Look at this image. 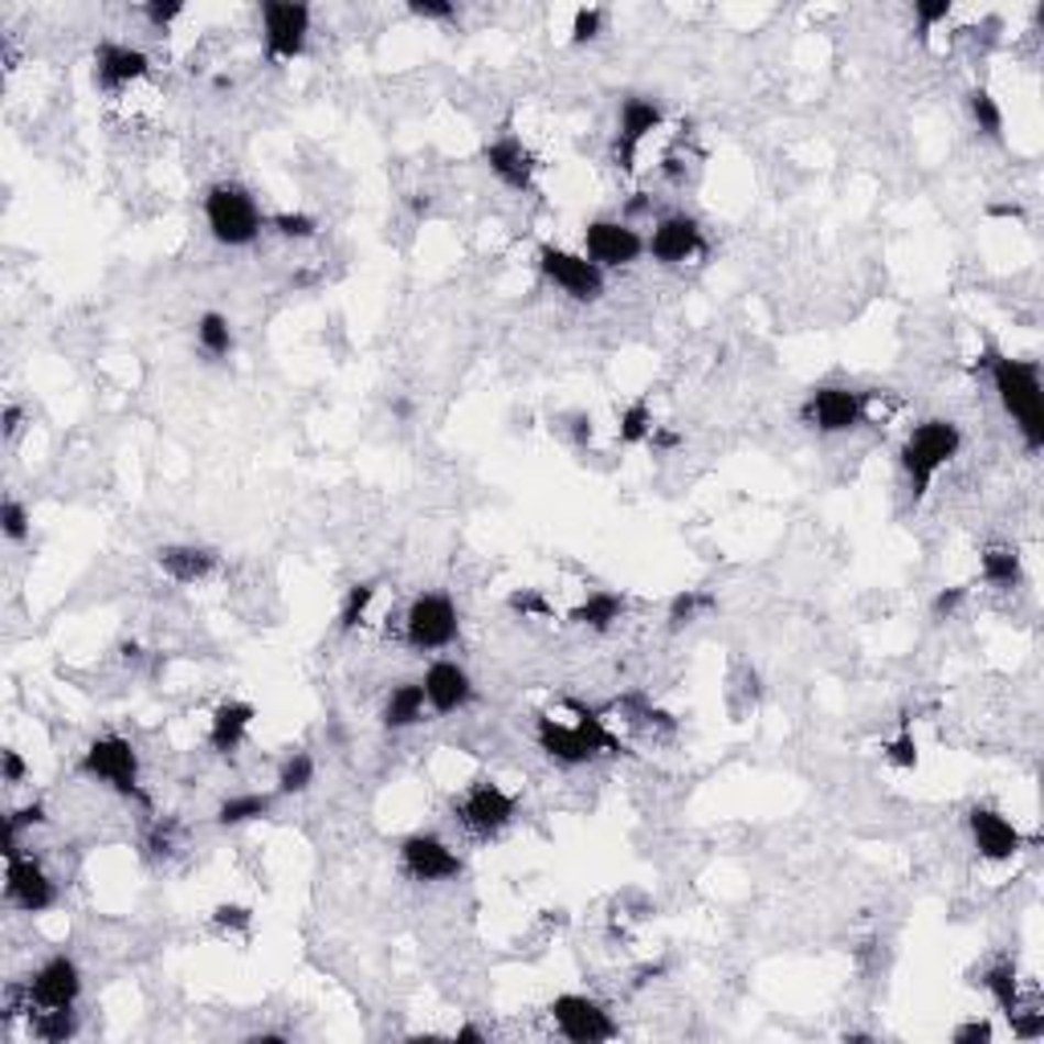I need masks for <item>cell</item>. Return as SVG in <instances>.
<instances>
[{"label": "cell", "instance_id": "1", "mask_svg": "<svg viewBox=\"0 0 1044 1044\" xmlns=\"http://www.w3.org/2000/svg\"><path fill=\"white\" fill-rule=\"evenodd\" d=\"M988 372H991V388L1000 396L1003 413L1016 420L1020 437L1029 453L1044 446V404H1041V367L1032 360H1012V355H1000V351H988Z\"/></svg>", "mask_w": 1044, "mask_h": 1044}, {"label": "cell", "instance_id": "2", "mask_svg": "<svg viewBox=\"0 0 1044 1044\" xmlns=\"http://www.w3.org/2000/svg\"><path fill=\"white\" fill-rule=\"evenodd\" d=\"M959 449H963V432L955 420L931 417V420H922V425H914V432L905 437L902 453H898L905 477H910V498H914V506L926 498V490H931V482L938 477V470L959 458Z\"/></svg>", "mask_w": 1044, "mask_h": 1044}, {"label": "cell", "instance_id": "3", "mask_svg": "<svg viewBox=\"0 0 1044 1044\" xmlns=\"http://www.w3.org/2000/svg\"><path fill=\"white\" fill-rule=\"evenodd\" d=\"M205 224H209L212 241H221L229 250H241V245H253L257 233H262V209L250 196V188L241 184H212L209 196H205Z\"/></svg>", "mask_w": 1044, "mask_h": 1044}, {"label": "cell", "instance_id": "4", "mask_svg": "<svg viewBox=\"0 0 1044 1044\" xmlns=\"http://www.w3.org/2000/svg\"><path fill=\"white\" fill-rule=\"evenodd\" d=\"M83 771L90 780L107 783L111 792H119L123 800H135V804L152 807L147 792L140 788V755L131 747V738L123 735H102L95 738L83 755Z\"/></svg>", "mask_w": 1044, "mask_h": 1044}, {"label": "cell", "instance_id": "5", "mask_svg": "<svg viewBox=\"0 0 1044 1044\" xmlns=\"http://www.w3.org/2000/svg\"><path fill=\"white\" fill-rule=\"evenodd\" d=\"M404 641L417 653H432V649H449L458 641V608L453 600L441 592H425L408 604L404 613Z\"/></svg>", "mask_w": 1044, "mask_h": 1044}, {"label": "cell", "instance_id": "6", "mask_svg": "<svg viewBox=\"0 0 1044 1044\" xmlns=\"http://www.w3.org/2000/svg\"><path fill=\"white\" fill-rule=\"evenodd\" d=\"M515 807L518 804L510 792H502L498 783L490 780H477L461 800H453V816L470 836L486 840V836H498L506 824L515 821Z\"/></svg>", "mask_w": 1044, "mask_h": 1044}, {"label": "cell", "instance_id": "7", "mask_svg": "<svg viewBox=\"0 0 1044 1044\" xmlns=\"http://www.w3.org/2000/svg\"><path fill=\"white\" fill-rule=\"evenodd\" d=\"M262 29H265V57H270V62H294V57L307 50L310 9L298 4V0H265Z\"/></svg>", "mask_w": 1044, "mask_h": 1044}, {"label": "cell", "instance_id": "8", "mask_svg": "<svg viewBox=\"0 0 1044 1044\" xmlns=\"http://www.w3.org/2000/svg\"><path fill=\"white\" fill-rule=\"evenodd\" d=\"M78 996H83V971H78V963H74L70 955L45 959L25 983L29 1016H33V1012H45V1008H74Z\"/></svg>", "mask_w": 1044, "mask_h": 1044}, {"label": "cell", "instance_id": "9", "mask_svg": "<svg viewBox=\"0 0 1044 1044\" xmlns=\"http://www.w3.org/2000/svg\"><path fill=\"white\" fill-rule=\"evenodd\" d=\"M865 408H869V392H853V388H816L804 400L800 417H804L807 429L816 432H849L865 420Z\"/></svg>", "mask_w": 1044, "mask_h": 1044}, {"label": "cell", "instance_id": "10", "mask_svg": "<svg viewBox=\"0 0 1044 1044\" xmlns=\"http://www.w3.org/2000/svg\"><path fill=\"white\" fill-rule=\"evenodd\" d=\"M539 270H543V278L551 282V286H559V290L568 294V298H575V303H596L600 294H604V270L592 265L587 257H580V253L543 245V250H539Z\"/></svg>", "mask_w": 1044, "mask_h": 1044}, {"label": "cell", "instance_id": "11", "mask_svg": "<svg viewBox=\"0 0 1044 1044\" xmlns=\"http://www.w3.org/2000/svg\"><path fill=\"white\" fill-rule=\"evenodd\" d=\"M661 119H666V111H661V102H653V98L645 95H633L620 102V119H616V143H613V160L620 172H633L637 167V152H641V143L653 135L657 127H661Z\"/></svg>", "mask_w": 1044, "mask_h": 1044}, {"label": "cell", "instance_id": "12", "mask_svg": "<svg viewBox=\"0 0 1044 1044\" xmlns=\"http://www.w3.org/2000/svg\"><path fill=\"white\" fill-rule=\"evenodd\" d=\"M400 869L413 881H429V886H432V881L461 878L465 861H461L458 853L449 849L441 836L413 833V836H404V845H400Z\"/></svg>", "mask_w": 1044, "mask_h": 1044}, {"label": "cell", "instance_id": "13", "mask_svg": "<svg viewBox=\"0 0 1044 1044\" xmlns=\"http://www.w3.org/2000/svg\"><path fill=\"white\" fill-rule=\"evenodd\" d=\"M584 257L600 270H625L645 253V238L625 221H592L584 229Z\"/></svg>", "mask_w": 1044, "mask_h": 1044}, {"label": "cell", "instance_id": "14", "mask_svg": "<svg viewBox=\"0 0 1044 1044\" xmlns=\"http://www.w3.org/2000/svg\"><path fill=\"white\" fill-rule=\"evenodd\" d=\"M551 1020L559 1036H568L571 1044H600L616 1036V1020L587 996H559L551 1003Z\"/></svg>", "mask_w": 1044, "mask_h": 1044}, {"label": "cell", "instance_id": "15", "mask_svg": "<svg viewBox=\"0 0 1044 1044\" xmlns=\"http://www.w3.org/2000/svg\"><path fill=\"white\" fill-rule=\"evenodd\" d=\"M4 898H9L17 910H25V914H45V910L57 905V886L50 881L42 861L13 853V857H9V869H4Z\"/></svg>", "mask_w": 1044, "mask_h": 1044}, {"label": "cell", "instance_id": "16", "mask_svg": "<svg viewBox=\"0 0 1044 1044\" xmlns=\"http://www.w3.org/2000/svg\"><path fill=\"white\" fill-rule=\"evenodd\" d=\"M645 250L653 253V262H661V265L690 262V257H697V253L706 250V241H702V224H697L694 217H685V212L661 217V221L653 224V238L645 241Z\"/></svg>", "mask_w": 1044, "mask_h": 1044}, {"label": "cell", "instance_id": "17", "mask_svg": "<svg viewBox=\"0 0 1044 1044\" xmlns=\"http://www.w3.org/2000/svg\"><path fill=\"white\" fill-rule=\"evenodd\" d=\"M967 828H971V840L983 861H1012V857L1024 849L1020 828L1008 821V816H1000L996 807H971Z\"/></svg>", "mask_w": 1044, "mask_h": 1044}, {"label": "cell", "instance_id": "18", "mask_svg": "<svg viewBox=\"0 0 1044 1044\" xmlns=\"http://www.w3.org/2000/svg\"><path fill=\"white\" fill-rule=\"evenodd\" d=\"M147 70H152V62H147L143 50H131V45L123 42L95 45V83L102 86V90H111V95L127 90V86L140 83V78H147Z\"/></svg>", "mask_w": 1044, "mask_h": 1044}, {"label": "cell", "instance_id": "19", "mask_svg": "<svg viewBox=\"0 0 1044 1044\" xmlns=\"http://www.w3.org/2000/svg\"><path fill=\"white\" fill-rule=\"evenodd\" d=\"M482 160H486V167L498 176L502 184H506V188H515V193H530V188H535L539 160L530 155V147L518 140V135H502V140L486 143Z\"/></svg>", "mask_w": 1044, "mask_h": 1044}, {"label": "cell", "instance_id": "20", "mask_svg": "<svg viewBox=\"0 0 1044 1044\" xmlns=\"http://www.w3.org/2000/svg\"><path fill=\"white\" fill-rule=\"evenodd\" d=\"M535 738H539V747H543L556 763H592L600 755L596 738L587 735L584 726H563L556 723V718H539V726H535Z\"/></svg>", "mask_w": 1044, "mask_h": 1044}, {"label": "cell", "instance_id": "21", "mask_svg": "<svg viewBox=\"0 0 1044 1044\" xmlns=\"http://www.w3.org/2000/svg\"><path fill=\"white\" fill-rule=\"evenodd\" d=\"M420 685H425V697H429V706L437 714L461 711V706H470V697H474V682H470V673H465L458 661H432Z\"/></svg>", "mask_w": 1044, "mask_h": 1044}, {"label": "cell", "instance_id": "22", "mask_svg": "<svg viewBox=\"0 0 1044 1044\" xmlns=\"http://www.w3.org/2000/svg\"><path fill=\"white\" fill-rule=\"evenodd\" d=\"M155 563H160V571H164L167 580H176V584H200V580H209L212 571H217V551L193 547V543H172L155 551Z\"/></svg>", "mask_w": 1044, "mask_h": 1044}, {"label": "cell", "instance_id": "23", "mask_svg": "<svg viewBox=\"0 0 1044 1044\" xmlns=\"http://www.w3.org/2000/svg\"><path fill=\"white\" fill-rule=\"evenodd\" d=\"M250 726H253L250 702H221V706L212 711V723H209V747L217 755H233L241 743H245Z\"/></svg>", "mask_w": 1044, "mask_h": 1044}, {"label": "cell", "instance_id": "24", "mask_svg": "<svg viewBox=\"0 0 1044 1044\" xmlns=\"http://www.w3.org/2000/svg\"><path fill=\"white\" fill-rule=\"evenodd\" d=\"M425 706H429V697H425V685H420V682L392 685L388 702H384V726H388V730L417 726L420 718H425Z\"/></svg>", "mask_w": 1044, "mask_h": 1044}, {"label": "cell", "instance_id": "25", "mask_svg": "<svg viewBox=\"0 0 1044 1044\" xmlns=\"http://www.w3.org/2000/svg\"><path fill=\"white\" fill-rule=\"evenodd\" d=\"M620 616H625V600L616 596V592H592L584 604L571 608V625L592 628V633H608Z\"/></svg>", "mask_w": 1044, "mask_h": 1044}, {"label": "cell", "instance_id": "26", "mask_svg": "<svg viewBox=\"0 0 1044 1044\" xmlns=\"http://www.w3.org/2000/svg\"><path fill=\"white\" fill-rule=\"evenodd\" d=\"M983 988H988V996L996 1003H1000V1012L1003 1016H1012L1020 1008V975H1016V963L1012 959H1000V963H991L988 971H983V979H979Z\"/></svg>", "mask_w": 1044, "mask_h": 1044}, {"label": "cell", "instance_id": "27", "mask_svg": "<svg viewBox=\"0 0 1044 1044\" xmlns=\"http://www.w3.org/2000/svg\"><path fill=\"white\" fill-rule=\"evenodd\" d=\"M270 807H274V795H265V792L229 795V800H221V807H217V824H221V828H238V824L270 816Z\"/></svg>", "mask_w": 1044, "mask_h": 1044}, {"label": "cell", "instance_id": "28", "mask_svg": "<svg viewBox=\"0 0 1044 1044\" xmlns=\"http://www.w3.org/2000/svg\"><path fill=\"white\" fill-rule=\"evenodd\" d=\"M983 580H988L991 587H1016L1020 584V556L1016 547L1008 543H991L988 551H983Z\"/></svg>", "mask_w": 1044, "mask_h": 1044}, {"label": "cell", "instance_id": "29", "mask_svg": "<svg viewBox=\"0 0 1044 1044\" xmlns=\"http://www.w3.org/2000/svg\"><path fill=\"white\" fill-rule=\"evenodd\" d=\"M29 1029L45 1044H66L78 1032V1020H74V1008H45L29 1016Z\"/></svg>", "mask_w": 1044, "mask_h": 1044}, {"label": "cell", "instance_id": "30", "mask_svg": "<svg viewBox=\"0 0 1044 1044\" xmlns=\"http://www.w3.org/2000/svg\"><path fill=\"white\" fill-rule=\"evenodd\" d=\"M196 343H200V351H205L209 360H224V355L233 351V327H229V319L217 315V310L200 315V322H196Z\"/></svg>", "mask_w": 1044, "mask_h": 1044}, {"label": "cell", "instance_id": "31", "mask_svg": "<svg viewBox=\"0 0 1044 1044\" xmlns=\"http://www.w3.org/2000/svg\"><path fill=\"white\" fill-rule=\"evenodd\" d=\"M967 107H971V119H975V127H979V135L1000 140V135H1003V111H1000V102L991 98V90L975 86L971 95H967Z\"/></svg>", "mask_w": 1044, "mask_h": 1044}, {"label": "cell", "instance_id": "32", "mask_svg": "<svg viewBox=\"0 0 1044 1044\" xmlns=\"http://www.w3.org/2000/svg\"><path fill=\"white\" fill-rule=\"evenodd\" d=\"M376 600V584L372 580H363V584H351L348 596H343V604H339V633H351V628L363 625V616H367V604Z\"/></svg>", "mask_w": 1044, "mask_h": 1044}, {"label": "cell", "instance_id": "33", "mask_svg": "<svg viewBox=\"0 0 1044 1044\" xmlns=\"http://www.w3.org/2000/svg\"><path fill=\"white\" fill-rule=\"evenodd\" d=\"M310 783H315V759H310L307 751H294L278 771V792L298 795V792H307Z\"/></svg>", "mask_w": 1044, "mask_h": 1044}, {"label": "cell", "instance_id": "34", "mask_svg": "<svg viewBox=\"0 0 1044 1044\" xmlns=\"http://www.w3.org/2000/svg\"><path fill=\"white\" fill-rule=\"evenodd\" d=\"M653 429H657L653 413H649V404L645 400H633L625 413H620V441H625V446H641V441H649Z\"/></svg>", "mask_w": 1044, "mask_h": 1044}, {"label": "cell", "instance_id": "35", "mask_svg": "<svg viewBox=\"0 0 1044 1044\" xmlns=\"http://www.w3.org/2000/svg\"><path fill=\"white\" fill-rule=\"evenodd\" d=\"M270 229L286 241H310L319 233V221H315L310 212H274V217H270Z\"/></svg>", "mask_w": 1044, "mask_h": 1044}, {"label": "cell", "instance_id": "36", "mask_svg": "<svg viewBox=\"0 0 1044 1044\" xmlns=\"http://www.w3.org/2000/svg\"><path fill=\"white\" fill-rule=\"evenodd\" d=\"M702 608H714L711 592H682V596H673V604H669V628H673V633L685 628Z\"/></svg>", "mask_w": 1044, "mask_h": 1044}, {"label": "cell", "instance_id": "37", "mask_svg": "<svg viewBox=\"0 0 1044 1044\" xmlns=\"http://www.w3.org/2000/svg\"><path fill=\"white\" fill-rule=\"evenodd\" d=\"M886 759H890L893 767H902V771L919 767V743L910 735V714H902V730H898V738L886 747Z\"/></svg>", "mask_w": 1044, "mask_h": 1044}, {"label": "cell", "instance_id": "38", "mask_svg": "<svg viewBox=\"0 0 1044 1044\" xmlns=\"http://www.w3.org/2000/svg\"><path fill=\"white\" fill-rule=\"evenodd\" d=\"M0 527H4V539H9V543H25L29 510L17 498H4V506H0Z\"/></svg>", "mask_w": 1044, "mask_h": 1044}, {"label": "cell", "instance_id": "39", "mask_svg": "<svg viewBox=\"0 0 1044 1044\" xmlns=\"http://www.w3.org/2000/svg\"><path fill=\"white\" fill-rule=\"evenodd\" d=\"M212 926L224 934H245L253 926V914L245 910V905H233V902H221L217 910H212Z\"/></svg>", "mask_w": 1044, "mask_h": 1044}, {"label": "cell", "instance_id": "40", "mask_svg": "<svg viewBox=\"0 0 1044 1044\" xmlns=\"http://www.w3.org/2000/svg\"><path fill=\"white\" fill-rule=\"evenodd\" d=\"M600 29H604V13L600 9H575V17H571V42H596Z\"/></svg>", "mask_w": 1044, "mask_h": 1044}, {"label": "cell", "instance_id": "41", "mask_svg": "<svg viewBox=\"0 0 1044 1044\" xmlns=\"http://www.w3.org/2000/svg\"><path fill=\"white\" fill-rule=\"evenodd\" d=\"M408 13L420 17V21H453L458 4H449V0H408Z\"/></svg>", "mask_w": 1044, "mask_h": 1044}, {"label": "cell", "instance_id": "42", "mask_svg": "<svg viewBox=\"0 0 1044 1044\" xmlns=\"http://www.w3.org/2000/svg\"><path fill=\"white\" fill-rule=\"evenodd\" d=\"M914 17H919V33L926 37L938 21L950 17V0H922V4H914Z\"/></svg>", "mask_w": 1044, "mask_h": 1044}, {"label": "cell", "instance_id": "43", "mask_svg": "<svg viewBox=\"0 0 1044 1044\" xmlns=\"http://www.w3.org/2000/svg\"><path fill=\"white\" fill-rule=\"evenodd\" d=\"M180 13H184V0H152V4H143V17H147L155 29H167Z\"/></svg>", "mask_w": 1044, "mask_h": 1044}, {"label": "cell", "instance_id": "44", "mask_svg": "<svg viewBox=\"0 0 1044 1044\" xmlns=\"http://www.w3.org/2000/svg\"><path fill=\"white\" fill-rule=\"evenodd\" d=\"M510 608L523 616H551V604L543 600V592H515V596H510Z\"/></svg>", "mask_w": 1044, "mask_h": 1044}, {"label": "cell", "instance_id": "45", "mask_svg": "<svg viewBox=\"0 0 1044 1044\" xmlns=\"http://www.w3.org/2000/svg\"><path fill=\"white\" fill-rule=\"evenodd\" d=\"M963 600H967V587H947V592H938L931 604V613L943 620V616H955L963 608Z\"/></svg>", "mask_w": 1044, "mask_h": 1044}, {"label": "cell", "instance_id": "46", "mask_svg": "<svg viewBox=\"0 0 1044 1044\" xmlns=\"http://www.w3.org/2000/svg\"><path fill=\"white\" fill-rule=\"evenodd\" d=\"M991 1041V1024L988 1020H967L955 1029V1044H988Z\"/></svg>", "mask_w": 1044, "mask_h": 1044}, {"label": "cell", "instance_id": "47", "mask_svg": "<svg viewBox=\"0 0 1044 1044\" xmlns=\"http://www.w3.org/2000/svg\"><path fill=\"white\" fill-rule=\"evenodd\" d=\"M0 767H4V783H21V780H25V759H21L13 747H4V751H0Z\"/></svg>", "mask_w": 1044, "mask_h": 1044}, {"label": "cell", "instance_id": "48", "mask_svg": "<svg viewBox=\"0 0 1044 1044\" xmlns=\"http://www.w3.org/2000/svg\"><path fill=\"white\" fill-rule=\"evenodd\" d=\"M21 420H25V413H21V404H4V437H17V429H21Z\"/></svg>", "mask_w": 1044, "mask_h": 1044}, {"label": "cell", "instance_id": "49", "mask_svg": "<svg viewBox=\"0 0 1044 1044\" xmlns=\"http://www.w3.org/2000/svg\"><path fill=\"white\" fill-rule=\"evenodd\" d=\"M571 432H575V441H580V446H587V441H592V420L575 417V420H571Z\"/></svg>", "mask_w": 1044, "mask_h": 1044}, {"label": "cell", "instance_id": "50", "mask_svg": "<svg viewBox=\"0 0 1044 1044\" xmlns=\"http://www.w3.org/2000/svg\"><path fill=\"white\" fill-rule=\"evenodd\" d=\"M657 449H673V446H682V437L678 432H666V429H653V437H649Z\"/></svg>", "mask_w": 1044, "mask_h": 1044}, {"label": "cell", "instance_id": "51", "mask_svg": "<svg viewBox=\"0 0 1044 1044\" xmlns=\"http://www.w3.org/2000/svg\"><path fill=\"white\" fill-rule=\"evenodd\" d=\"M458 1041H461V1044H482L486 1036H482V1032H477L474 1024H465V1029H458Z\"/></svg>", "mask_w": 1044, "mask_h": 1044}, {"label": "cell", "instance_id": "52", "mask_svg": "<svg viewBox=\"0 0 1044 1044\" xmlns=\"http://www.w3.org/2000/svg\"><path fill=\"white\" fill-rule=\"evenodd\" d=\"M250 1044H282L278 1032H265V1036H250Z\"/></svg>", "mask_w": 1044, "mask_h": 1044}]
</instances>
